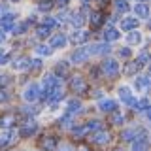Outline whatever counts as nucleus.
I'll list each match as a JSON object with an SVG mask.
<instances>
[{
    "label": "nucleus",
    "mask_w": 151,
    "mask_h": 151,
    "mask_svg": "<svg viewBox=\"0 0 151 151\" xmlns=\"http://www.w3.org/2000/svg\"><path fill=\"white\" fill-rule=\"evenodd\" d=\"M55 87H59V79H57V76L47 74L45 78H44V93H42V96L47 98L51 93L55 91Z\"/></svg>",
    "instance_id": "nucleus-1"
},
{
    "label": "nucleus",
    "mask_w": 151,
    "mask_h": 151,
    "mask_svg": "<svg viewBox=\"0 0 151 151\" xmlns=\"http://www.w3.org/2000/svg\"><path fill=\"white\" fill-rule=\"evenodd\" d=\"M23 98H25L27 102H36L38 98H40V87H38L36 83H30L28 87L25 89V93H23Z\"/></svg>",
    "instance_id": "nucleus-2"
},
{
    "label": "nucleus",
    "mask_w": 151,
    "mask_h": 151,
    "mask_svg": "<svg viewBox=\"0 0 151 151\" xmlns=\"http://www.w3.org/2000/svg\"><path fill=\"white\" fill-rule=\"evenodd\" d=\"M15 28V13H6V15L0 17V30L8 32Z\"/></svg>",
    "instance_id": "nucleus-3"
},
{
    "label": "nucleus",
    "mask_w": 151,
    "mask_h": 151,
    "mask_svg": "<svg viewBox=\"0 0 151 151\" xmlns=\"http://www.w3.org/2000/svg\"><path fill=\"white\" fill-rule=\"evenodd\" d=\"M102 70L106 76H110V78H115L117 74H119V64H117V60L113 59H106L102 64Z\"/></svg>",
    "instance_id": "nucleus-4"
},
{
    "label": "nucleus",
    "mask_w": 151,
    "mask_h": 151,
    "mask_svg": "<svg viewBox=\"0 0 151 151\" xmlns=\"http://www.w3.org/2000/svg\"><path fill=\"white\" fill-rule=\"evenodd\" d=\"M144 136H145L144 129H138V130L129 129V130H125V132L121 134V138L125 140V142H134V140H138V138H144Z\"/></svg>",
    "instance_id": "nucleus-5"
},
{
    "label": "nucleus",
    "mask_w": 151,
    "mask_h": 151,
    "mask_svg": "<svg viewBox=\"0 0 151 151\" xmlns=\"http://www.w3.org/2000/svg\"><path fill=\"white\" fill-rule=\"evenodd\" d=\"M36 130H38V125H36L34 119H27L23 123V127H21V134L23 136H32Z\"/></svg>",
    "instance_id": "nucleus-6"
},
{
    "label": "nucleus",
    "mask_w": 151,
    "mask_h": 151,
    "mask_svg": "<svg viewBox=\"0 0 151 151\" xmlns=\"http://www.w3.org/2000/svg\"><path fill=\"white\" fill-rule=\"evenodd\" d=\"M89 55H91V53H89V47H79V49H76L72 53V63L79 64V63H83Z\"/></svg>",
    "instance_id": "nucleus-7"
},
{
    "label": "nucleus",
    "mask_w": 151,
    "mask_h": 151,
    "mask_svg": "<svg viewBox=\"0 0 151 151\" xmlns=\"http://www.w3.org/2000/svg\"><path fill=\"white\" fill-rule=\"evenodd\" d=\"M140 25H138V19L136 17H127V19H123L121 21V30H127V32H132V30H136Z\"/></svg>",
    "instance_id": "nucleus-8"
},
{
    "label": "nucleus",
    "mask_w": 151,
    "mask_h": 151,
    "mask_svg": "<svg viewBox=\"0 0 151 151\" xmlns=\"http://www.w3.org/2000/svg\"><path fill=\"white\" fill-rule=\"evenodd\" d=\"M93 142L94 144H98V145H106L108 142H110V134H108L106 130H98V132H94V136H93Z\"/></svg>",
    "instance_id": "nucleus-9"
},
{
    "label": "nucleus",
    "mask_w": 151,
    "mask_h": 151,
    "mask_svg": "<svg viewBox=\"0 0 151 151\" xmlns=\"http://www.w3.org/2000/svg\"><path fill=\"white\" fill-rule=\"evenodd\" d=\"M130 151H149V144H147V138H138V140H134L132 142V147Z\"/></svg>",
    "instance_id": "nucleus-10"
},
{
    "label": "nucleus",
    "mask_w": 151,
    "mask_h": 151,
    "mask_svg": "<svg viewBox=\"0 0 151 151\" xmlns=\"http://www.w3.org/2000/svg\"><path fill=\"white\" fill-rule=\"evenodd\" d=\"M72 89H74L76 93H85V91H87V83H85L83 78L76 76V78L72 79Z\"/></svg>",
    "instance_id": "nucleus-11"
},
{
    "label": "nucleus",
    "mask_w": 151,
    "mask_h": 151,
    "mask_svg": "<svg viewBox=\"0 0 151 151\" xmlns=\"http://www.w3.org/2000/svg\"><path fill=\"white\" fill-rule=\"evenodd\" d=\"M98 108H100V111H115L117 110V102L110 100V98H104V100L98 102Z\"/></svg>",
    "instance_id": "nucleus-12"
},
{
    "label": "nucleus",
    "mask_w": 151,
    "mask_h": 151,
    "mask_svg": "<svg viewBox=\"0 0 151 151\" xmlns=\"http://www.w3.org/2000/svg\"><path fill=\"white\" fill-rule=\"evenodd\" d=\"M87 38H89V32L87 30H76L74 34H72V42L74 44H78V45H81V44H85V42H87Z\"/></svg>",
    "instance_id": "nucleus-13"
},
{
    "label": "nucleus",
    "mask_w": 151,
    "mask_h": 151,
    "mask_svg": "<svg viewBox=\"0 0 151 151\" xmlns=\"http://www.w3.org/2000/svg\"><path fill=\"white\" fill-rule=\"evenodd\" d=\"M108 51H110V44H106V42L89 47V53H91V55H104V53H108Z\"/></svg>",
    "instance_id": "nucleus-14"
},
{
    "label": "nucleus",
    "mask_w": 151,
    "mask_h": 151,
    "mask_svg": "<svg viewBox=\"0 0 151 151\" xmlns=\"http://www.w3.org/2000/svg\"><path fill=\"white\" fill-rule=\"evenodd\" d=\"M15 125V115H2L0 117V129H12Z\"/></svg>",
    "instance_id": "nucleus-15"
},
{
    "label": "nucleus",
    "mask_w": 151,
    "mask_h": 151,
    "mask_svg": "<svg viewBox=\"0 0 151 151\" xmlns=\"http://www.w3.org/2000/svg\"><path fill=\"white\" fill-rule=\"evenodd\" d=\"M66 44H68V40H66L64 34H55L51 38V45L49 47H64Z\"/></svg>",
    "instance_id": "nucleus-16"
},
{
    "label": "nucleus",
    "mask_w": 151,
    "mask_h": 151,
    "mask_svg": "<svg viewBox=\"0 0 151 151\" xmlns=\"http://www.w3.org/2000/svg\"><path fill=\"white\" fill-rule=\"evenodd\" d=\"M121 38V32L117 30V28H108L106 32H104V40L106 42H115Z\"/></svg>",
    "instance_id": "nucleus-17"
},
{
    "label": "nucleus",
    "mask_w": 151,
    "mask_h": 151,
    "mask_svg": "<svg viewBox=\"0 0 151 151\" xmlns=\"http://www.w3.org/2000/svg\"><path fill=\"white\" fill-rule=\"evenodd\" d=\"M134 12H136V15H138L140 19H147L149 17V8L145 6V4H136Z\"/></svg>",
    "instance_id": "nucleus-18"
},
{
    "label": "nucleus",
    "mask_w": 151,
    "mask_h": 151,
    "mask_svg": "<svg viewBox=\"0 0 151 151\" xmlns=\"http://www.w3.org/2000/svg\"><path fill=\"white\" fill-rule=\"evenodd\" d=\"M134 87L138 89V91H144V89H147V87H149V78H147V76H140V78H136Z\"/></svg>",
    "instance_id": "nucleus-19"
},
{
    "label": "nucleus",
    "mask_w": 151,
    "mask_h": 151,
    "mask_svg": "<svg viewBox=\"0 0 151 151\" xmlns=\"http://www.w3.org/2000/svg\"><path fill=\"white\" fill-rule=\"evenodd\" d=\"M13 142V136H12V132H8V130H4V132H0V147H6V145H9Z\"/></svg>",
    "instance_id": "nucleus-20"
},
{
    "label": "nucleus",
    "mask_w": 151,
    "mask_h": 151,
    "mask_svg": "<svg viewBox=\"0 0 151 151\" xmlns=\"http://www.w3.org/2000/svg\"><path fill=\"white\" fill-rule=\"evenodd\" d=\"M42 147L47 149V151L55 149L57 147V138H53V136H47V138H44V140H42Z\"/></svg>",
    "instance_id": "nucleus-21"
},
{
    "label": "nucleus",
    "mask_w": 151,
    "mask_h": 151,
    "mask_svg": "<svg viewBox=\"0 0 151 151\" xmlns=\"http://www.w3.org/2000/svg\"><path fill=\"white\" fill-rule=\"evenodd\" d=\"M104 21L102 12H91V27H100Z\"/></svg>",
    "instance_id": "nucleus-22"
},
{
    "label": "nucleus",
    "mask_w": 151,
    "mask_h": 151,
    "mask_svg": "<svg viewBox=\"0 0 151 151\" xmlns=\"http://www.w3.org/2000/svg\"><path fill=\"white\" fill-rule=\"evenodd\" d=\"M28 63H30V59L21 57V59L13 60V68H15V70H27V68H28Z\"/></svg>",
    "instance_id": "nucleus-23"
},
{
    "label": "nucleus",
    "mask_w": 151,
    "mask_h": 151,
    "mask_svg": "<svg viewBox=\"0 0 151 151\" xmlns=\"http://www.w3.org/2000/svg\"><path fill=\"white\" fill-rule=\"evenodd\" d=\"M127 42H129V44H130V45H138V44H140V42H142V34H140V32H138V30H132V32H130V34H129V36H127Z\"/></svg>",
    "instance_id": "nucleus-24"
},
{
    "label": "nucleus",
    "mask_w": 151,
    "mask_h": 151,
    "mask_svg": "<svg viewBox=\"0 0 151 151\" xmlns=\"http://www.w3.org/2000/svg\"><path fill=\"white\" fill-rule=\"evenodd\" d=\"M60 98H63V89H60V87H55V91L51 93L49 96H47V100H49L51 104H57Z\"/></svg>",
    "instance_id": "nucleus-25"
},
{
    "label": "nucleus",
    "mask_w": 151,
    "mask_h": 151,
    "mask_svg": "<svg viewBox=\"0 0 151 151\" xmlns=\"http://www.w3.org/2000/svg\"><path fill=\"white\" fill-rule=\"evenodd\" d=\"M83 21H85V15H83L81 12H78V13H74V15H72V27L74 28H79V27L83 25Z\"/></svg>",
    "instance_id": "nucleus-26"
},
{
    "label": "nucleus",
    "mask_w": 151,
    "mask_h": 151,
    "mask_svg": "<svg viewBox=\"0 0 151 151\" xmlns=\"http://www.w3.org/2000/svg\"><path fill=\"white\" fill-rule=\"evenodd\" d=\"M81 110V102L79 100H70L68 106H66V111H68V115H72L74 111H79Z\"/></svg>",
    "instance_id": "nucleus-27"
},
{
    "label": "nucleus",
    "mask_w": 151,
    "mask_h": 151,
    "mask_svg": "<svg viewBox=\"0 0 151 151\" xmlns=\"http://www.w3.org/2000/svg\"><path fill=\"white\" fill-rule=\"evenodd\" d=\"M130 96H132V94H130V89L127 87V85H121V87H119V98H121V102H127Z\"/></svg>",
    "instance_id": "nucleus-28"
},
{
    "label": "nucleus",
    "mask_w": 151,
    "mask_h": 151,
    "mask_svg": "<svg viewBox=\"0 0 151 151\" xmlns=\"http://www.w3.org/2000/svg\"><path fill=\"white\" fill-rule=\"evenodd\" d=\"M51 8H53V0H40L38 2V9L40 12H49Z\"/></svg>",
    "instance_id": "nucleus-29"
},
{
    "label": "nucleus",
    "mask_w": 151,
    "mask_h": 151,
    "mask_svg": "<svg viewBox=\"0 0 151 151\" xmlns=\"http://www.w3.org/2000/svg\"><path fill=\"white\" fill-rule=\"evenodd\" d=\"M87 132H98V130H102V123L100 121H91V123H87Z\"/></svg>",
    "instance_id": "nucleus-30"
},
{
    "label": "nucleus",
    "mask_w": 151,
    "mask_h": 151,
    "mask_svg": "<svg viewBox=\"0 0 151 151\" xmlns=\"http://www.w3.org/2000/svg\"><path fill=\"white\" fill-rule=\"evenodd\" d=\"M115 9H117L119 13L129 12V4H127V0H115Z\"/></svg>",
    "instance_id": "nucleus-31"
},
{
    "label": "nucleus",
    "mask_w": 151,
    "mask_h": 151,
    "mask_svg": "<svg viewBox=\"0 0 151 151\" xmlns=\"http://www.w3.org/2000/svg\"><path fill=\"white\" fill-rule=\"evenodd\" d=\"M36 53L42 57H47V55H51V47L49 45H36Z\"/></svg>",
    "instance_id": "nucleus-32"
},
{
    "label": "nucleus",
    "mask_w": 151,
    "mask_h": 151,
    "mask_svg": "<svg viewBox=\"0 0 151 151\" xmlns=\"http://www.w3.org/2000/svg\"><path fill=\"white\" fill-rule=\"evenodd\" d=\"M138 70H140V66L136 64V63H129V64L125 66V74H129V76L136 74V72H138Z\"/></svg>",
    "instance_id": "nucleus-33"
},
{
    "label": "nucleus",
    "mask_w": 151,
    "mask_h": 151,
    "mask_svg": "<svg viewBox=\"0 0 151 151\" xmlns=\"http://www.w3.org/2000/svg\"><path fill=\"white\" fill-rule=\"evenodd\" d=\"M147 60H149V55H147V51H142V53L138 55V66H145L147 64Z\"/></svg>",
    "instance_id": "nucleus-34"
},
{
    "label": "nucleus",
    "mask_w": 151,
    "mask_h": 151,
    "mask_svg": "<svg viewBox=\"0 0 151 151\" xmlns=\"http://www.w3.org/2000/svg\"><path fill=\"white\" fill-rule=\"evenodd\" d=\"M28 68H30L32 72H38V70L42 68V60L40 59H32L30 63H28Z\"/></svg>",
    "instance_id": "nucleus-35"
},
{
    "label": "nucleus",
    "mask_w": 151,
    "mask_h": 151,
    "mask_svg": "<svg viewBox=\"0 0 151 151\" xmlns=\"http://www.w3.org/2000/svg\"><path fill=\"white\" fill-rule=\"evenodd\" d=\"M136 110L147 111V110H149V100H147V98H142V100H138V106H136Z\"/></svg>",
    "instance_id": "nucleus-36"
},
{
    "label": "nucleus",
    "mask_w": 151,
    "mask_h": 151,
    "mask_svg": "<svg viewBox=\"0 0 151 151\" xmlns=\"http://www.w3.org/2000/svg\"><path fill=\"white\" fill-rule=\"evenodd\" d=\"M42 27H45V28H49V30H51V28L57 27V21H55V19H51V17H47V19H44Z\"/></svg>",
    "instance_id": "nucleus-37"
},
{
    "label": "nucleus",
    "mask_w": 151,
    "mask_h": 151,
    "mask_svg": "<svg viewBox=\"0 0 151 151\" xmlns=\"http://www.w3.org/2000/svg\"><path fill=\"white\" fill-rule=\"evenodd\" d=\"M72 134L76 136V138H81V136L87 134V127H78V129H74Z\"/></svg>",
    "instance_id": "nucleus-38"
},
{
    "label": "nucleus",
    "mask_w": 151,
    "mask_h": 151,
    "mask_svg": "<svg viewBox=\"0 0 151 151\" xmlns=\"http://www.w3.org/2000/svg\"><path fill=\"white\" fill-rule=\"evenodd\" d=\"M49 28H45V27H38V36H40V38H47V36H49Z\"/></svg>",
    "instance_id": "nucleus-39"
},
{
    "label": "nucleus",
    "mask_w": 151,
    "mask_h": 151,
    "mask_svg": "<svg viewBox=\"0 0 151 151\" xmlns=\"http://www.w3.org/2000/svg\"><path fill=\"white\" fill-rule=\"evenodd\" d=\"M27 27H28V21H25V23H21V25H19L17 28H13V32H15V34H23V32L27 30Z\"/></svg>",
    "instance_id": "nucleus-40"
},
{
    "label": "nucleus",
    "mask_w": 151,
    "mask_h": 151,
    "mask_svg": "<svg viewBox=\"0 0 151 151\" xmlns=\"http://www.w3.org/2000/svg\"><path fill=\"white\" fill-rule=\"evenodd\" d=\"M111 121H113V125H123V121H125V117H123L121 113H115Z\"/></svg>",
    "instance_id": "nucleus-41"
},
{
    "label": "nucleus",
    "mask_w": 151,
    "mask_h": 151,
    "mask_svg": "<svg viewBox=\"0 0 151 151\" xmlns=\"http://www.w3.org/2000/svg\"><path fill=\"white\" fill-rule=\"evenodd\" d=\"M66 63H60V64H57V74H60V76H64L66 74Z\"/></svg>",
    "instance_id": "nucleus-42"
},
{
    "label": "nucleus",
    "mask_w": 151,
    "mask_h": 151,
    "mask_svg": "<svg viewBox=\"0 0 151 151\" xmlns=\"http://www.w3.org/2000/svg\"><path fill=\"white\" fill-rule=\"evenodd\" d=\"M70 123H72V117H70V115H68V113H66V115L63 117V119H60V125H64V127H68V125H70Z\"/></svg>",
    "instance_id": "nucleus-43"
},
{
    "label": "nucleus",
    "mask_w": 151,
    "mask_h": 151,
    "mask_svg": "<svg viewBox=\"0 0 151 151\" xmlns=\"http://www.w3.org/2000/svg\"><path fill=\"white\" fill-rule=\"evenodd\" d=\"M125 104H127V106H130V108H136V106H138V100H134V98L130 96V98H129V100H127Z\"/></svg>",
    "instance_id": "nucleus-44"
},
{
    "label": "nucleus",
    "mask_w": 151,
    "mask_h": 151,
    "mask_svg": "<svg viewBox=\"0 0 151 151\" xmlns=\"http://www.w3.org/2000/svg\"><path fill=\"white\" fill-rule=\"evenodd\" d=\"M119 55H121V57H130V49H127V47H121V49H119Z\"/></svg>",
    "instance_id": "nucleus-45"
},
{
    "label": "nucleus",
    "mask_w": 151,
    "mask_h": 151,
    "mask_svg": "<svg viewBox=\"0 0 151 151\" xmlns=\"http://www.w3.org/2000/svg\"><path fill=\"white\" fill-rule=\"evenodd\" d=\"M8 63H9V57H6V55L0 53V64H8Z\"/></svg>",
    "instance_id": "nucleus-46"
},
{
    "label": "nucleus",
    "mask_w": 151,
    "mask_h": 151,
    "mask_svg": "<svg viewBox=\"0 0 151 151\" xmlns=\"http://www.w3.org/2000/svg\"><path fill=\"white\" fill-rule=\"evenodd\" d=\"M8 100V94H6V91H0V104L2 102H6Z\"/></svg>",
    "instance_id": "nucleus-47"
},
{
    "label": "nucleus",
    "mask_w": 151,
    "mask_h": 151,
    "mask_svg": "<svg viewBox=\"0 0 151 151\" xmlns=\"http://www.w3.org/2000/svg\"><path fill=\"white\" fill-rule=\"evenodd\" d=\"M55 2L59 4V6H63V8H64V6H68V2H70V0H55Z\"/></svg>",
    "instance_id": "nucleus-48"
},
{
    "label": "nucleus",
    "mask_w": 151,
    "mask_h": 151,
    "mask_svg": "<svg viewBox=\"0 0 151 151\" xmlns=\"http://www.w3.org/2000/svg\"><path fill=\"white\" fill-rule=\"evenodd\" d=\"M2 42H6V32L0 30V44H2Z\"/></svg>",
    "instance_id": "nucleus-49"
},
{
    "label": "nucleus",
    "mask_w": 151,
    "mask_h": 151,
    "mask_svg": "<svg viewBox=\"0 0 151 151\" xmlns=\"http://www.w3.org/2000/svg\"><path fill=\"white\" fill-rule=\"evenodd\" d=\"M113 151H123V149H121V147H117V149H113Z\"/></svg>",
    "instance_id": "nucleus-50"
},
{
    "label": "nucleus",
    "mask_w": 151,
    "mask_h": 151,
    "mask_svg": "<svg viewBox=\"0 0 151 151\" xmlns=\"http://www.w3.org/2000/svg\"><path fill=\"white\" fill-rule=\"evenodd\" d=\"M98 2H108V0H98Z\"/></svg>",
    "instance_id": "nucleus-51"
},
{
    "label": "nucleus",
    "mask_w": 151,
    "mask_h": 151,
    "mask_svg": "<svg viewBox=\"0 0 151 151\" xmlns=\"http://www.w3.org/2000/svg\"><path fill=\"white\" fill-rule=\"evenodd\" d=\"M79 2H87V0H79Z\"/></svg>",
    "instance_id": "nucleus-52"
},
{
    "label": "nucleus",
    "mask_w": 151,
    "mask_h": 151,
    "mask_svg": "<svg viewBox=\"0 0 151 151\" xmlns=\"http://www.w3.org/2000/svg\"><path fill=\"white\" fill-rule=\"evenodd\" d=\"M142 2H144V0H142Z\"/></svg>",
    "instance_id": "nucleus-53"
}]
</instances>
